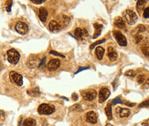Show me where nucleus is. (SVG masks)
<instances>
[{
  "instance_id": "nucleus-19",
  "label": "nucleus",
  "mask_w": 149,
  "mask_h": 126,
  "mask_svg": "<svg viewBox=\"0 0 149 126\" xmlns=\"http://www.w3.org/2000/svg\"><path fill=\"white\" fill-rule=\"evenodd\" d=\"M93 27H94V29H95L93 39H96V37H98V36H100V34H101V31H102V29H103V25L98 24V23H94Z\"/></svg>"
},
{
  "instance_id": "nucleus-42",
  "label": "nucleus",
  "mask_w": 149,
  "mask_h": 126,
  "mask_svg": "<svg viewBox=\"0 0 149 126\" xmlns=\"http://www.w3.org/2000/svg\"><path fill=\"white\" fill-rule=\"evenodd\" d=\"M87 69H89V67H86V68H83V67H82V68H80L79 70H77V71H76V73H75V74H77V73H79V72H80V71H81V70H87Z\"/></svg>"
},
{
  "instance_id": "nucleus-33",
  "label": "nucleus",
  "mask_w": 149,
  "mask_h": 126,
  "mask_svg": "<svg viewBox=\"0 0 149 126\" xmlns=\"http://www.w3.org/2000/svg\"><path fill=\"white\" fill-rule=\"evenodd\" d=\"M143 16H144V18H149V7H146V8L144 10Z\"/></svg>"
},
{
  "instance_id": "nucleus-21",
  "label": "nucleus",
  "mask_w": 149,
  "mask_h": 126,
  "mask_svg": "<svg viewBox=\"0 0 149 126\" xmlns=\"http://www.w3.org/2000/svg\"><path fill=\"white\" fill-rule=\"evenodd\" d=\"M105 113H106V116H107L108 120L113 119V111H112V104H111V103L107 104V106L105 107Z\"/></svg>"
},
{
  "instance_id": "nucleus-3",
  "label": "nucleus",
  "mask_w": 149,
  "mask_h": 126,
  "mask_svg": "<svg viewBox=\"0 0 149 126\" xmlns=\"http://www.w3.org/2000/svg\"><path fill=\"white\" fill-rule=\"evenodd\" d=\"M123 16H125V19L129 25H134L137 20V15L134 11L131 10V9H127L123 13Z\"/></svg>"
},
{
  "instance_id": "nucleus-22",
  "label": "nucleus",
  "mask_w": 149,
  "mask_h": 126,
  "mask_svg": "<svg viewBox=\"0 0 149 126\" xmlns=\"http://www.w3.org/2000/svg\"><path fill=\"white\" fill-rule=\"evenodd\" d=\"M23 126H36V121L32 118H28L23 122Z\"/></svg>"
},
{
  "instance_id": "nucleus-16",
  "label": "nucleus",
  "mask_w": 149,
  "mask_h": 126,
  "mask_svg": "<svg viewBox=\"0 0 149 126\" xmlns=\"http://www.w3.org/2000/svg\"><path fill=\"white\" fill-rule=\"evenodd\" d=\"M114 26L116 27V28H120V29H125V23L123 21V19L120 17L116 18V19L114 20Z\"/></svg>"
},
{
  "instance_id": "nucleus-23",
  "label": "nucleus",
  "mask_w": 149,
  "mask_h": 126,
  "mask_svg": "<svg viewBox=\"0 0 149 126\" xmlns=\"http://www.w3.org/2000/svg\"><path fill=\"white\" fill-rule=\"evenodd\" d=\"M145 5H146V1H142V0H139V1H137V4H136V7H137V10L138 11H141L143 8H144V7H145Z\"/></svg>"
},
{
  "instance_id": "nucleus-24",
  "label": "nucleus",
  "mask_w": 149,
  "mask_h": 126,
  "mask_svg": "<svg viewBox=\"0 0 149 126\" xmlns=\"http://www.w3.org/2000/svg\"><path fill=\"white\" fill-rule=\"evenodd\" d=\"M28 93L33 96H38V95H40V90H39V88H35V89L28 91Z\"/></svg>"
},
{
  "instance_id": "nucleus-35",
  "label": "nucleus",
  "mask_w": 149,
  "mask_h": 126,
  "mask_svg": "<svg viewBox=\"0 0 149 126\" xmlns=\"http://www.w3.org/2000/svg\"><path fill=\"white\" fill-rule=\"evenodd\" d=\"M51 54H52V55H55V56H59V57H61V58H64V55H62V54H60V53H59V52H56V51H53V50H51Z\"/></svg>"
},
{
  "instance_id": "nucleus-10",
  "label": "nucleus",
  "mask_w": 149,
  "mask_h": 126,
  "mask_svg": "<svg viewBox=\"0 0 149 126\" xmlns=\"http://www.w3.org/2000/svg\"><path fill=\"white\" fill-rule=\"evenodd\" d=\"M59 66H60V60L57 59H51V60L48 63V70H51V71H54V70H58L59 68Z\"/></svg>"
},
{
  "instance_id": "nucleus-4",
  "label": "nucleus",
  "mask_w": 149,
  "mask_h": 126,
  "mask_svg": "<svg viewBox=\"0 0 149 126\" xmlns=\"http://www.w3.org/2000/svg\"><path fill=\"white\" fill-rule=\"evenodd\" d=\"M113 35H114V39H116L117 43H118L120 46H122V47H125V46L127 45V40H126V37H125V35L122 34L120 31L114 30L113 31Z\"/></svg>"
},
{
  "instance_id": "nucleus-17",
  "label": "nucleus",
  "mask_w": 149,
  "mask_h": 126,
  "mask_svg": "<svg viewBox=\"0 0 149 126\" xmlns=\"http://www.w3.org/2000/svg\"><path fill=\"white\" fill-rule=\"evenodd\" d=\"M38 62H39V59H37V57L31 56L30 58H29V61H28V66H29V68H31V69H33V68H35L36 66H37Z\"/></svg>"
},
{
  "instance_id": "nucleus-29",
  "label": "nucleus",
  "mask_w": 149,
  "mask_h": 126,
  "mask_svg": "<svg viewBox=\"0 0 149 126\" xmlns=\"http://www.w3.org/2000/svg\"><path fill=\"white\" fill-rule=\"evenodd\" d=\"M117 103H123V102L121 100L120 97H117V98H115L114 100H112V102H111V104H112V105H115V104H117Z\"/></svg>"
},
{
  "instance_id": "nucleus-15",
  "label": "nucleus",
  "mask_w": 149,
  "mask_h": 126,
  "mask_svg": "<svg viewBox=\"0 0 149 126\" xmlns=\"http://www.w3.org/2000/svg\"><path fill=\"white\" fill-rule=\"evenodd\" d=\"M39 18L42 22H46L48 18V10L45 7H40L39 11Z\"/></svg>"
},
{
  "instance_id": "nucleus-8",
  "label": "nucleus",
  "mask_w": 149,
  "mask_h": 126,
  "mask_svg": "<svg viewBox=\"0 0 149 126\" xmlns=\"http://www.w3.org/2000/svg\"><path fill=\"white\" fill-rule=\"evenodd\" d=\"M9 76H10L11 81H13L14 83H16L18 86H21L22 83H23V78L20 74H18V72L16 71H11L9 73Z\"/></svg>"
},
{
  "instance_id": "nucleus-25",
  "label": "nucleus",
  "mask_w": 149,
  "mask_h": 126,
  "mask_svg": "<svg viewBox=\"0 0 149 126\" xmlns=\"http://www.w3.org/2000/svg\"><path fill=\"white\" fill-rule=\"evenodd\" d=\"M145 30V27L144 26V25H139L137 28H135V32H136V34H141L142 32H144V31Z\"/></svg>"
},
{
  "instance_id": "nucleus-20",
  "label": "nucleus",
  "mask_w": 149,
  "mask_h": 126,
  "mask_svg": "<svg viewBox=\"0 0 149 126\" xmlns=\"http://www.w3.org/2000/svg\"><path fill=\"white\" fill-rule=\"evenodd\" d=\"M141 49H142V52L144 53L145 56L149 57V41H145L143 44Z\"/></svg>"
},
{
  "instance_id": "nucleus-6",
  "label": "nucleus",
  "mask_w": 149,
  "mask_h": 126,
  "mask_svg": "<svg viewBox=\"0 0 149 126\" xmlns=\"http://www.w3.org/2000/svg\"><path fill=\"white\" fill-rule=\"evenodd\" d=\"M15 29L17 32H18L21 35H25V34H27V33L29 32V26L26 23H24V22L19 21L16 24Z\"/></svg>"
},
{
  "instance_id": "nucleus-12",
  "label": "nucleus",
  "mask_w": 149,
  "mask_h": 126,
  "mask_svg": "<svg viewBox=\"0 0 149 126\" xmlns=\"http://www.w3.org/2000/svg\"><path fill=\"white\" fill-rule=\"evenodd\" d=\"M107 55H108V58L110 59V60H112V61L116 60L117 58H118L117 51L115 50V48H114V47H109V48H108Z\"/></svg>"
},
{
  "instance_id": "nucleus-30",
  "label": "nucleus",
  "mask_w": 149,
  "mask_h": 126,
  "mask_svg": "<svg viewBox=\"0 0 149 126\" xmlns=\"http://www.w3.org/2000/svg\"><path fill=\"white\" fill-rule=\"evenodd\" d=\"M70 111H81V107L80 104H74L70 108Z\"/></svg>"
},
{
  "instance_id": "nucleus-26",
  "label": "nucleus",
  "mask_w": 149,
  "mask_h": 126,
  "mask_svg": "<svg viewBox=\"0 0 149 126\" xmlns=\"http://www.w3.org/2000/svg\"><path fill=\"white\" fill-rule=\"evenodd\" d=\"M103 42H105V39H101V40H98V41H95L94 43H92V45L90 46V48H91V49H92V48H94L95 47H96V46L100 45V44L103 43Z\"/></svg>"
},
{
  "instance_id": "nucleus-41",
  "label": "nucleus",
  "mask_w": 149,
  "mask_h": 126,
  "mask_svg": "<svg viewBox=\"0 0 149 126\" xmlns=\"http://www.w3.org/2000/svg\"><path fill=\"white\" fill-rule=\"evenodd\" d=\"M123 103L125 104H126L127 106H130V107H133V106H134V103H132V102H123Z\"/></svg>"
},
{
  "instance_id": "nucleus-34",
  "label": "nucleus",
  "mask_w": 149,
  "mask_h": 126,
  "mask_svg": "<svg viewBox=\"0 0 149 126\" xmlns=\"http://www.w3.org/2000/svg\"><path fill=\"white\" fill-rule=\"evenodd\" d=\"M142 88H143V89H148V88H149V78L146 79V81H145V83L143 84Z\"/></svg>"
},
{
  "instance_id": "nucleus-39",
  "label": "nucleus",
  "mask_w": 149,
  "mask_h": 126,
  "mask_svg": "<svg viewBox=\"0 0 149 126\" xmlns=\"http://www.w3.org/2000/svg\"><path fill=\"white\" fill-rule=\"evenodd\" d=\"M45 61H46V58H45V57H44V58H43V59H42V60L40 61V65H39V68H41L42 66H43V64H44V63H45Z\"/></svg>"
},
{
  "instance_id": "nucleus-7",
  "label": "nucleus",
  "mask_w": 149,
  "mask_h": 126,
  "mask_svg": "<svg viewBox=\"0 0 149 126\" xmlns=\"http://www.w3.org/2000/svg\"><path fill=\"white\" fill-rule=\"evenodd\" d=\"M110 96V91L108 88L103 87L100 90V92H99V102L100 103H103L108 99V97Z\"/></svg>"
},
{
  "instance_id": "nucleus-37",
  "label": "nucleus",
  "mask_w": 149,
  "mask_h": 126,
  "mask_svg": "<svg viewBox=\"0 0 149 126\" xmlns=\"http://www.w3.org/2000/svg\"><path fill=\"white\" fill-rule=\"evenodd\" d=\"M5 119V113L4 111H0V121H3Z\"/></svg>"
},
{
  "instance_id": "nucleus-11",
  "label": "nucleus",
  "mask_w": 149,
  "mask_h": 126,
  "mask_svg": "<svg viewBox=\"0 0 149 126\" xmlns=\"http://www.w3.org/2000/svg\"><path fill=\"white\" fill-rule=\"evenodd\" d=\"M74 35L77 39H82L84 37H87L88 32L86 29H82V28H77L74 30Z\"/></svg>"
},
{
  "instance_id": "nucleus-36",
  "label": "nucleus",
  "mask_w": 149,
  "mask_h": 126,
  "mask_svg": "<svg viewBox=\"0 0 149 126\" xmlns=\"http://www.w3.org/2000/svg\"><path fill=\"white\" fill-rule=\"evenodd\" d=\"M44 1H45V0H31V2L34 3V4H41Z\"/></svg>"
},
{
  "instance_id": "nucleus-18",
  "label": "nucleus",
  "mask_w": 149,
  "mask_h": 126,
  "mask_svg": "<svg viewBox=\"0 0 149 126\" xmlns=\"http://www.w3.org/2000/svg\"><path fill=\"white\" fill-rule=\"evenodd\" d=\"M103 54H104V48H103V47H97L96 49H95V55H96L97 59H99V60H101L102 59H103Z\"/></svg>"
},
{
  "instance_id": "nucleus-14",
  "label": "nucleus",
  "mask_w": 149,
  "mask_h": 126,
  "mask_svg": "<svg viewBox=\"0 0 149 126\" xmlns=\"http://www.w3.org/2000/svg\"><path fill=\"white\" fill-rule=\"evenodd\" d=\"M60 28H61V27H60V25L58 23L56 20H51V22H49V24H48V29L51 31H59L60 30Z\"/></svg>"
},
{
  "instance_id": "nucleus-5",
  "label": "nucleus",
  "mask_w": 149,
  "mask_h": 126,
  "mask_svg": "<svg viewBox=\"0 0 149 126\" xmlns=\"http://www.w3.org/2000/svg\"><path fill=\"white\" fill-rule=\"evenodd\" d=\"M81 95L83 97V99L88 102H92L96 98L97 93L94 90H88V91H81Z\"/></svg>"
},
{
  "instance_id": "nucleus-40",
  "label": "nucleus",
  "mask_w": 149,
  "mask_h": 126,
  "mask_svg": "<svg viewBox=\"0 0 149 126\" xmlns=\"http://www.w3.org/2000/svg\"><path fill=\"white\" fill-rule=\"evenodd\" d=\"M7 11H10V8H11V6H12V2H7Z\"/></svg>"
},
{
  "instance_id": "nucleus-38",
  "label": "nucleus",
  "mask_w": 149,
  "mask_h": 126,
  "mask_svg": "<svg viewBox=\"0 0 149 126\" xmlns=\"http://www.w3.org/2000/svg\"><path fill=\"white\" fill-rule=\"evenodd\" d=\"M142 125L143 126H149V119L145 120V122H142Z\"/></svg>"
},
{
  "instance_id": "nucleus-13",
  "label": "nucleus",
  "mask_w": 149,
  "mask_h": 126,
  "mask_svg": "<svg viewBox=\"0 0 149 126\" xmlns=\"http://www.w3.org/2000/svg\"><path fill=\"white\" fill-rule=\"evenodd\" d=\"M116 111H117V113H118L119 117H121V118L128 117V116L130 115V113H131L130 110L125 109V108H117Z\"/></svg>"
},
{
  "instance_id": "nucleus-27",
  "label": "nucleus",
  "mask_w": 149,
  "mask_h": 126,
  "mask_svg": "<svg viewBox=\"0 0 149 126\" xmlns=\"http://www.w3.org/2000/svg\"><path fill=\"white\" fill-rule=\"evenodd\" d=\"M145 81H146L145 75H139V76L137 77V81H138V83H145Z\"/></svg>"
},
{
  "instance_id": "nucleus-43",
  "label": "nucleus",
  "mask_w": 149,
  "mask_h": 126,
  "mask_svg": "<svg viewBox=\"0 0 149 126\" xmlns=\"http://www.w3.org/2000/svg\"><path fill=\"white\" fill-rule=\"evenodd\" d=\"M77 99H78V96H77L76 93H73L72 94V100H77Z\"/></svg>"
},
{
  "instance_id": "nucleus-32",
  "label": "nucleus",
  "mask_w": 149,
  "mask_h": 126,
  "mask_svg": "<svg viewBox=\"0 0 149 126\" xmlns=\"http://www.w3.org/2000/svg\"><path fill=\"white\" fill-rule=\"evenodd\" d=\"M139 108H149V100L142 102V103L139 105Z\"/></svg>"
},
{
  "instance_id": "nucleus-44",
  "label": "nucleus",
  "mask_w": 149,
  "mask_h": 126,
  "mask_svg": "<svg viewBox=\"0 0 149 126\" xmlns=\"http://www.w3.org/2000/svg\"><path fill=\"white\" fill-rule=\"evenodd\" d=\"M105 126H113V125H112V124H110V123H107Z\"/></svg>"
},
{
  "instance_id": "nucleus-9",
  "label": "nucleus",
  "mask_w": 149,
  "mask_h": 126,
  "mask_svg": "<svg viewBox=\"0 0 149 126\" xmlns=\"http://www.w3.org/2000/svg\"><path fill=\"white\" fill-rule=\"evenodd\" d=\"M86 121L92 124H95L98 121L97 113L93 111H90L86 113Z\"/></svg>"
},
{
  "instance_id": "nucleus-1",
  "label": "nucleus",
  "mask_w": 149,
  "mask_h": 126,
  "mask_svg": "<svg viewBox=\"0 0 149 126\" xmlns=\"http://www.w3.org/2000/svg\"><path fill=\"white\" fill-rule=\"evenodd\" d=\"M54 111V106L51 104H48V103H42L38 108V112L41 115H51Z\"/></svg>"
},
{
  "instance_id": "nucleus-31",
  "label": "nucleus",
  "mask_w": 149,
  "mask_h": 126,
  "mask_svg": "<svg viewBox=\"0 0 149 126\" xmlns=\"http://www.w3.org/2000/svg\"><path fill=\"white\" fill-rule=\"evenodd\" d=\"M135 75H136V73H135V71H134V70H127V71L125 72V76H128V77H134Z\"/></svg>"
},
{
  "instance_id": "nucleus-28",
  "label": "nucleus",
  "mask_w": 149,
  "mask_h": 126,
  "mask_svg": "<svg viewBox=\"0 0 149 126\" xmlns=\"http://www.w3.org/2000/svg\"><path fill=\"white\" fill-rule=\"evenodd\" d=\"M143 39V36L141 35V34H136L135 36H134V42H135L136 44H138L139 42L142 41Z\"/></svg>"
},
{
  "instance_id": "nucleus-2",
  "label": "nucleus",
  "mask_w": 149,
  "mask_h": 126,
  "mask_svg": "<svg viewBox=\"0 0 149 126\" xmlns=\"http://www.w3.org/2000/svg\"><path fill=\"white\" fill-rule=\"evenodd\" d=\"M7 60L11 64H17L20 59V54L18 53V50H16L15 48H10V49L7 50Z\"/></svg>"
}]
</instances>
